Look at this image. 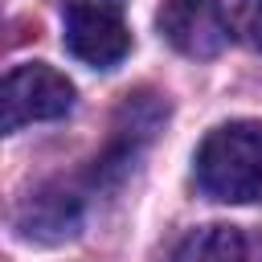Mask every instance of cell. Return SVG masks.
I'll return each instance as SVG.
<instances>
[{"mask_svg": "<svg viewBox=\"0 0 262 262\" xmlns=\"http://www.w3.org/2000/svg\"><path fill=\"white\" fill-rule=\"evenodd\" d=\"M164 262H246V237L242 229L221 225V221L196 225L168 250Z\"/></svg>", "mask_w": 262, "mask_h": 262, "instance_id": "cell-5", "label": "cell"}, {"mask_svg": "<svg viewBox=\"0 0 262 262\" xmlns=\"http://www.w3.org/2000/svg\"><path fill=\"white\" fill-rule=\"evenodd\" d=\"M196 184L213 201L246 205L262 196V123L237 119L213 127L196 147Z\"/></svg>", "mask_w": 262, "mask_h": 262, "instance_id": "cell-1", "label": "cell"}, {"mask_svg": "<svg viewBox=\"0 0 262 262\" xmlns=\"http://www.w3.org/2000/svg\"><path fill=\"white\" fill-rule=\"evenodd\" d=\"M61 29H66L61 33L66 49L78 61L94 66V70L119 66L127 57V49H131L127 20L111 4H102V0H70L61 8Z\"/></svg>", "mask_w": 262, "mask_h": 262, "instance_id": "cell-3", "label": "cell"}, {"mask_svg": "<svg viewBox=\"0 0 262 262\" xmlns=\"http://www.w3.org/2000/svg\"><path fill=\"white\" fill-rule=\"evenodd\" d=\"M0 102H4V131H20L29 123H49L70 115L74 82L45 61H25L4 74Z\"/></svg>", "mask_w": 262, "mask_h": 262, "instance_id": "cell-2", "label": "cell"}, {"mask_svg": "<svg viewBox=\"0 0 262 262\" xmlns=\"http://www.w3.org/2000/svg\"><path fill=\"white\" fill-rule=\"evenodd\" d=\"M217 12L233 41L262 53V0H217Z\"/></svg>", "mask_w": 262, "mask_h": 262, "instance_id": "cell-6", "label": "cell"}, {"mask_svg": "<svg viewBox=\"0 0 262 262\" xmlns=\"http://www.w3.org/2000/svg\"><path fill=\"white\" fill-rule=\"evenodd\" d=\"M160 29L188 57H213L229 37L221 25L217 0H168L160 12Z\"/></svg>", "mask_w": 262, "mask_h": 262, "instance_id": "cell-4", "label": "cell"}]
</instances>
